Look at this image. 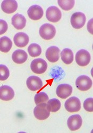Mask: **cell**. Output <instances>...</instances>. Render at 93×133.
<instances>
[{
  "label": "cell",
  "mask_w": 93,
  "mask_h": 133,
  "mask_svg": "<svg viewBox=\"0 0 93 133\" xmlns=\"http://www.w3.org/2000/svg\"><path fill=\"white\" fill-rule=\"evenodd\" d=\"M39 35L44 40L49 41L54 38L56 34V29L54 25L49 23H45L39 28Z\"/></svg>",
  "instance_id": "obj_1"
},
{
  "label": "cell",
  "mask_w": 93,
  "mask_h": 133,
  "mask_svg": "<svg viewBox=\"0 0 93 133\" xmlns=\"http://www.w3.org/2000/svg\"><path fill=\"white\" fill-rule=\"evenodd\" d=\"M86 21L85 15L83 12H77L72 15L70 19L71 24L72 27L76 29L82 28Z\"/></svg>",
  "instance_id": "obj_2"
},
{
  "label": "cell",
  "mask_w": 93,
  "mask_h": 133,
  "mask_svg": "<svg viewBox=\"0 0 93 133\" xmlns=\"http://www.w3.org/2000/svg\"><path fill=\"white\" fill-rule=\"evenodd\" d=\"M30 68L34 73L41 74L46 72L47 69V64L45 60L42 58H37L32 62Z\"/></svg>",
  "instance_id": "obj_3"
},
{
  "label": "cell",
  "mask_w": 93,
  "mask_h": 133,
  "mask_svg": "<svg viewBox=\"0 0 93 133\" xmlns=\"http://www.w3.org/2000/svg\"><path fill=\"white\" fill-rule=\"evenodd\" d=\"M34 115L39 121H44L48 118L50 112L46 107V103H43L37 105L34 109Z\"/></svg>",
  "instance_id": "obj_4"
},
{
  "label": "cell",
  "mask_w": 93,
  "mask_h": 133,
  "mask_svg": "<svg viewBox=\"0 0 93 133\" xmlns=\"http://www.w3.org/2000/svg\"><path fill=\"white\" fill-rule=\"evenodd\" d=\"M75 59L78 65L84 67L89 64L91 57L88 51L85 49H81L76 53Z\"/></svg>",
  "instance_id": "obj_5"
},
{
  "label": "cell",
  "mask_w": 93,
  "mask_h": 133,
  "mask_svg": "<svg viewBox=\"0 0 93 133\" xmlns=\"http://www.w3.org/2000/svg\"><path fill=\"white\" fill-rule=\"evenodd\" d=\"M91 79L86 75L79 76L76 81V85L77 89L82 91H86L89 90L92 86Z\"/></svg>",
  "instance_id": "obj_6"
},
{
  "label": "cell",
  "mask_w": 93,
  "mask_h": 133,
  "mask_svg": "<svg viewBox=\"0 0 93 133\" xmlns=\"http://www.w3.org/2000/svg\"><path fill=\"white\" fill-rule=\"evenodd\" d=\"M46 17L49 21L56 23L61 20L62 13L58 7L52 6L47 9L46 11Z\"/></svg>",
  "instance_id": "obj_7"
},
{
  "label": "cell",
  "mask_w": 93,
  "mask_h": 133,
  "mask_svg": "<svg viewBox=\"0 0 93 133\" xmlns=\"http://www.w3.org/2000/svg\"><path fill=\"white\" fill-rule=\"evenodd\" d=\"M64 107L69 112H78L81 109V102L78 98L72 97L66 100Z\"/></svg>",
  "instance_id": "obj_8"
},
{
  "label": "cell",
  "mask_w": 93,
  "mask_h": 133,
  "mask_svg": "<svg viewBox=\"0 0 93 133\" xmlns=\"http://www.w3.org/2000/svg\"><path fill=\"white\" fill-rule=\"evenodd\" d=\"M83 124V120L79 115L71 116L67 121V125L71 131H76L80 129Z\"/></svg>",
  "instance_id": "obj_9"
},
{
  "label": "cell",
  "mask_w": 93,
  "mask_h": 133,
  "mask_svg": "<svg viewBox=\"0 0 93 133\" xmlns=\"http://www.w3.org/2000/svg\"><path fill=\"white\" fill-rule=\"evenodd\" d=\"M26 84L28 88L32 91H38L43 87L42 79L39 77L36 76L29 77L27 79Z\"/></svg>",
  "instance_id": "obj_10"
},
{
  "label": "cell",
  "mask_w": 93,
  "mask_h": 133,
  "mask_svg": "<svg viewBox=\"0 0 93 133\" xmlns=\"http://www.w3.org/2000/svg\"><path fill=\"white\" fill-rule=\"evenodd\" d=\"M27 14L30 19L36 21L40 20L43 17L44 11L41 6L38 5H34L28 9Z\"/></svg>",
  "instance_id": "obj_11"
},
{
  "label": "cell",
  "mask_w": 93,
  "mask_h": 133,
  "mask_svg": "<svg viewBox=\"0 0 93 133\" xmlns=\"http://www.w3.org/2000/svg\"><path fill=\"white\" fill-rule=\"evenodd\" d=\"M72 87L68 84H62L57 88V95L61 99H66L71 96L72 93Z\"/></svg>",
  "instance_id": "obj_12"
},
{
  "label": "cell",
  "mask_w": 93,
  "mask_h": 133,
  "mask_svg": "<svg viewBox=\"0 0 93 133\" xmlns=\"http://www.w3.org/2000/svg\"><path fill=\"white\" fill-rule=\"evenodd\" d=\"M60 49L56 46L49 47L46 51V57L51 63L58 62L60 58Z\"/></svg>",
  "instance_id": "obj_13"
},
{
  "label": "cell",
  "mask_w": 93,
  "mask_h": 133,
  "mask_svg": "<svg viewBox=\"0 0 93 133\" xmlns=\"http://www.w3.org/2000/svg\"><path fill=\"white\" fill-rule=\"evenodd\" d=\"M2 11L7 14L14 13L18 9V3L15 0H4L1 4Z\"/></svg>",
  "instance_id": "obj_14"
},
{
  "label": "cell",
  "mask_w": 93,
  "mask_h": 133,
  "mask_svg": "<svg viewBox=\"0 0 93 133\" xmlns=\"http://www.w3.org/2000/svg\"><path fill=\"white\" fill-rule=\"evenodd\" d=\"M15 97V92L12 88L8 85L0 87V99L3 101H10Z\"/></svg>",
  "instance_id": "obj_15"
},
{
  "label": "cell",
  "mask_w": 93,
  "mask_h": 133,
  "mask_svg": "<svg viewBox=\"0 0 93 133\" xmlns=\"http://www.w3.org/2000/svg\"><path fill=\"white\" fill-rule=\"evenodd\" d=\"M13 41L16 46L22 48L28 45L29 38L27 35L24 32H18L15 35Z\"/></svg>",
  "instance_id": "obj_16"
},
{
  "label": "cell",
  "mask_w": 93,
  "mask_h": 133,
  "mask_svg": "<svg viewBox=\"0 0 93 133\" xmlns=\"http://www.w3.org/2000/svg\"><path fill=\"white\" fill-rule=\"evenodd\" d=\"M12 24L17 30L23 29L26 24V19L25 17L20 14H16L12 18Z\"/></svg>",
  "instance_id": "obj_17"
},
{
  "label": "cell",
  "mask_w": 93,
  "mask_h": 133,
  "mask_svg": "<svg viewBox=\"0 0 93 133\" xmlns=\"http://www.w3.org/2000/svg\"><path fill=\"white\" fill-rule=\"evenodd\" d=\"M28 58V55L27 52L21 49H18L13 52L12 59L15 63L21 64L26 62Z\"/></svg>",
  "instance_id": "obj_18"
},
{
  "label": "cell",
  "mask_w": 93,
  "mask_h": 133,
  "mask_svg": "<svg viewBox=\"0 0 93 133\" xmlns=\"http://www.w3.org/2000/svg\"><path fill=\"white\" fill-rule=\"evenodd\" d=\"M61 59L65 64H70L73 61V53L69 48L64 49L61 52Z\"/></svg>",
  "instance_id": "obj_19"
},
{
  "label": "cell",
  "mask_w": 93,
  "mask_h": 133,
  "mask_svg": "<svg viewBox=\"0 0 93 133\" xmlns=\"http://www.w3.org/2000/svg\"><path fill=\"white\" fill-rule=\"evenodd\" d=\"M12 46L11 40L8 37L4 36L0 38V51L3 52H9Z\"/></svg>",
  "instance_id": "obj_20"
},
{
  "label": "cell",
  "mask_w": 93,
  "mask_h": 133,
  "mask_svg": "<svg viewBox=\"0 0 93 133\" xmlns=\"http://www.w3.org/2000/svg\"><path fill=\"white\" fill-rule=\"evenodd\" d=\"M61 103L57 99H52L48 100L46 104V107L49 112H55L61 108Z\"/></svg>",
  "instance_id": "obj_21"
},
{
  "label": "cell",
  "mask_w": 93,
  "mask_h": 133,
  "mask_svg": "<svg viewBox=\"0 0 93 133\" xmlns=\"http://www.w3.org/2000/svg\"><path fill=\"white\" fill-rule=\"evenodd\" d=\"M28 52L31 57H38L41 54L42 48L38 44H32L28 48Z\"/></svg>",
  "instance_id": "obj_22"
},
{
  "label": "cell",
  "mask_w": 93,
  "mask_h": 133,
  "mask_svg": "<svg viewBox=\"0 0 93 133\" xmlns=\"http://www.w3.org/2000/svg\"><path fill=\"white\" fill-rule=\"evenodd\" d=\"M58 3L62 10L64 11H69L73 8L75 1L74 0H59Z\"/></svg>",
  "instance_id": "obj_23"
},
{
  "label": "cell",
  "mask_w": 93,
  "mask_h": 133,
  "mask_svg": "<svg viewBox=\"0 0 93 133\" xmlns=\"http://www.w3.org/2000/svg\"><path fill=\"white\" fill-rule=\"evenodd\" d=\"M49 98L46 93L44 92H41L37 94L34 98L35 102L36 105L41 103H46L48 101Z\"/></svg>",
  "instance_id": "obj_24"
},
{
  "label": "cell",
  "mask_w": 93,
  "mask_h": 133,
  "mask_svg": "<svg viewBox=\"0 0 93 133\" xmlns=\"http://www.w3.org/2000/svg\"><path fill=\"white\" fill-rule=\"evenodd\" d=\"M10 76L9 69L4 65H0V81H5Z\"/></svg>",
  "instance_id": "obj_25"
},
{
  "label": "cell",
  "mask_w": 93,
  "mask_h": 133,
  "mask_svg": "<svg viewBox=\"0 0 93 133\" xmlns=\"http://www.w3.org/2000/svg\"><path fill=\"white\" fill-rule=\"evenodd\" d=\"M84 108L88 112L93 111V99L89 98L86 99L84 102Z\"/></svg>",
  "instance_id": "obj_26"
},
{
  "label": "cell",
  "mask_w": 93,
  "mask_h": 133,
  "mask_svg": "<svg viewBox=\"0 0 93 133\" xmlns=\"http://www.w3.org/2000/svg\"><path fill=\"white\" fill-rule=\"evenodd\" d=\"M8 29V25L7 22L3 20L0 19V35L6 32Z\"/></svg>",
  "instance_id": "obj_27"
},
{
  "label": "cell",
  "mask_w": 93,
  "mask_h": 133,
  "mask_svg": "<svg viewBox=\"0 0 93 133\" xmlns=\"http://www.w3.org/2000/svg\"><path fill=\"white\" fill-rule=\"evenodd\" d=\"M87 30L90 34H92V19H91L88 22Z\"/></svg>",
  "instance_id": "obj_28"
}]
</instances>
